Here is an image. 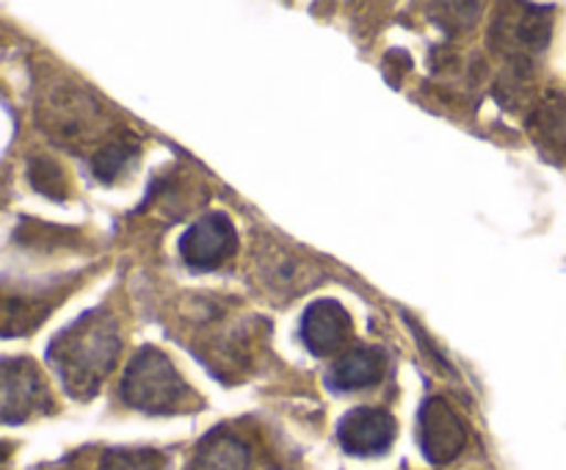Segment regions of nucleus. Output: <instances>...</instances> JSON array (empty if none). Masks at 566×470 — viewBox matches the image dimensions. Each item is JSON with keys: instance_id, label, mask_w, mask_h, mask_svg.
Wrapping results in <instances>:
<instances>
[{"instance_id": "0eeeda50", "label": "nucleus", "mask_w": 566, "mask_h": 470, "mask_svg": "<svg viewBox=\"0 0 566 470\" xmlns=\"http://www.w3.org/2000/svg\"><path fill=\"white\" fill-rule=\"evenodd\" d=\"M44 108H48V116H44L42 127H48L64 144H77L83 138H94L99 130L92 125H103L105 122L103 108L97 103H92L88 94L75 86H61L53 97H48Z\"/></svg>"}, {"instance_id": "39448f33", "label": "nucleus", "mask_w": 566, "mask_h": 470, "mask_svg": "<svg viewBox=\"0 0 566 470\" xmlns=\"http://www.w3.org/2000/svg\"><path fill=\"white\" fill-rule=\"evenodd\" d=\"M418 440L431 464H448L468 446V426L446 398L431 396L420 407Z\"/></svg>"}, {"instance_id": "9b49d317", "label": "nucleus", "mask_w": 566, "mask_h": 470, "mask_svg": "<svg viewBox=\"0 0 566 470\" xmlns=\"http://www.w3.org/2000/svg\"><path fill=\"white\" fill-rule=\"evenodd\" d=\"M528 133L547 160L566 166V94H551L531 111Z\"/></svg>"}, {"instance_id": "1a4fd4ad", "label": "nucleus", "mask_w": 566, "mask_h": 470, "mask_svg": "<svg viewBox=\"0 0 566 470\" xmlns=\"http://www.w3.org/2000/svg\"><path fill=\"white\" fill-rule=\"evenodd\" d=\"M352 337V313L337 299H315L302 315V341L313 357L340 352Z\"/></svg>"}, {"instance_id": "4468645a", "label": "nucleus", "mask_w": 566, "mask_h": 470, "mask_svg": "<svg viewBox=\"0 0 566 470\" xmlns=\"http://www.w3.org/2000/svg\"><path fill=\"white\" fill-rule=\"evenodd\" d=\"M260 263H263V276L269 280V285L282 288V291H287V296L304 291L307 285H315V282L307 280V271H313V265L304 263L296 254H287L276 243L265 249V258H260Z\"/></svg>"}, {"instance_id": "423d86ee", "label": "nucleus", "mask_w": 566, "mask_h": 470, "mask_svg": "<svg viewBox=\"0 0 566 470\" xmlns=\"http://www.w3.org/2000/svg\"><path fill=\"white\" fill-rule=\"evenodd\" d=\"M53 409L48 382L36 363L28 357L3 359V420L9 426L22 424L31 415Z\"/></svg>"}, {"instance_id": "dca6fc26", "label": "nucleus", "mask_w": 566, "mask_h": 470, "mask_svg": "<svg viewBox=\"0 0 566 470\" xmlns=\"http://www.w3.org/2000/svg\"><path fill=\"white\" fill-rule=\"evenodd\" d=\"M99 470H166V453L155 448H108Z\"/></svg>"}, {"instance_id": "f03ea898", "label": "nucleus", "mask_w": 566, "mask_h": 470, "mask_svg": "<svg viewBox=\"0 0 566 470\" xmlns=\"http://www.w3.org/2000/svg\"><path fill=\"white\" fill-rule=\"evenodd\" d=\"M119 393L127 407L147 415H177L197 401L191 385L158 346H142L133 354Z\"/></svg>"}, {"instance_id": "7ed1b4c3", "label": "nucleus", "mask_w": 566, "mask_h": 470, "mask_svg": "<svg viewBox=\"0 0 566 470\" xmlns=\"http://www.w3.org/2000/svg\"><path fill=\"white\" fill-rule=\"evenodd\" d=\"M553 36V9L539 3L503 6L490 28V44L512 61H531L542 53Z\"/></svg>"}, {"instance_id": "ddd939ff", "label": "nucleus", "mask_w": 566, "mask_h": 470, "mask_svg": "<svg viewBox=\"0 0 566 470\" xmlns=\"http://www.w3.org/2000/svg\"><path fill=\"white\" fill-rule=\"evenodd\" d=\"M142 147H138V138L130 136L127 130H119L116 136H111L103 147L94 149L92 155V171L99 182H116L127 169L133 166V160L138 158Z\"/></svg>"}, {"instance_id": "f257e3e1", "label": "nucleus", "mask_w": 566, "mask_h": 470, "mask_svg": "<svg viewBox=\"0 0 566 470\" xmlns=\"http://www.w3.org/2000/svg\"><path fill=\"white\" fill-rule=\"evenodd\" d=\"M119 352V324L105 307H94L77 315L50 341L48 365L72 398L88 401L111 376Z\"/></svg>"}, {"instance_id": "6e6552de", "label": "nucleus", "mask_w": 566, "mask_h": 470, "mask_svg": "<svg viewBox=\"0 0 566 470\" xmlns=\"http://www.w3.org/2000/svg\"><path fill=\"white\" fill-rule=\"evenodd\" d=\"M396 435V418L379 407H354L337 424V440L352 457H381L392 448Z\"/></svg>"}, {"instance_id": "9d476101", "label": "nucleus", "mask_w": 566, "mask_h": 470, "mask_svg": "<svg viewBox=\"0 0 566 470\" xmlns=\"http://www.w3.org/2000/svg\"><path fill=\"white\" fill-rule=\"evenodd\" d=\"M387 352L381 346H352L337 357L326 374V385L337 393H357L376 387L387 376Z\"/></svg>"}, {"instance_id": "2eb2a0df", "label": "nucleus", "mask_w": 566, "mask_h": 470, "mask_svg": "<svg viewBox=\"0 0 566 470\" xmlns=\"http://www.w3.org/2000/svg\"><path fill=\"white\" fill-rule=\"evenodd\" d=\"M28 180L39 194L55 199V202H64L70 197V177L61 169L59 160L48 158V155H33L28 160Z\"/></svg>"}, {"instance_id": "20e7f679", "label": "nucleus", "mask_w": 566, "mask_h": 470, "mask_svg": "<svg viewBox=\"0 0 566 470\" xmlns=\"http://www.w3.org/2000/svg\"><path fill=\"white\" fill-rule=\"evenodd\" d=\"M180 258L193 271H216L235 258L238 230L232 219L221 210H210L202 219L193 221L180 236Z\"/></svg>"}, {"instance_id": "f3484780", "label": "nucleus", "mask_w": 566, "mask_h": 470, "mask_svg": "<svg viewBox=\"0 0 566 470\" xmlns=\"http://www.w3.org/2000/svg\"><path fill=\"white\" fill-rule=\"evenodd\" d=\"M390 66H396V72L390 75V83L396 86V83H401L403 72L412 70V59H409L407 50H390L385 59V64H381V70H390Z\"/></svg>"}, {"instance_id": "f8f14e48", "label": "nucleus", "mask_w": 566, "mask_h": 470, "mask_svg": "<svg viewBox=\"0 0 566 470\" xmlns=\"http://www.w3.org/2000/svg\"><path fill=\"white\" fill-rule=\"evenodd\" d=\"M252 453L238 435L227 429H213L199 440L188 470H249Z\"/></svg>"}]
</instances>
